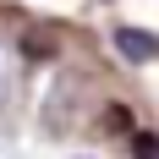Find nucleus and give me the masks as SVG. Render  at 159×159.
<instances>
[{"label": "nucleus", "instance_id": "7ed1b4c3", "mask_svg": "<svg viewBox=\"0 0 159 159\" xmlns=\"http://www.w3.org/2000/svg\"><path fill=\"white\" fill-rule=\"evenodd\" d=\"M6 88H11V77H6V55H0V104H6Z\"/></svg>", "mask_w": 159, "mask_h": 159}, {"label": "nucleus", "instance_id": "f03ea898", "mask_svg": "<svg viewBox=\"0 0 159 159\" xmlns=\"http://www.w3.org/2000/svg\"><path fill=\"white\" fill-rule=\"evenodd\" d=\"M132 154H137V159H159V137H148V132H132Z\"/></svg>", "mask_w": 159, "mask_h": 159}, {"label": "nucleus", "instance_id": "f257e3e1", "mask_svg": "<svg viewBox=\"0 0 159 159\" xmlns=\"http://www.w3.org/2000/svg\"><path fill=\"white\" fill-rule=\"evenodd\" d=\"M110 44L121 49V61H132V66L159 61V39H154V33H143V28H115V33H110Z\"/></svg>", "mask_w": 159, "mask_h": 159}, {"label": "nucleus", "instance_id": "20e7f679", "mask_svg": "<svg viewBox=\"0 0 159 159\" xmlns=\"http://www.w3.org/2000/svg\"><path fill=\"white\" fill-rule=\"evenodd\" d=\"M77 159H93V154H77Z\"/></svg>", "mask_w": 159, "mask_h": 159}]
</instances>
